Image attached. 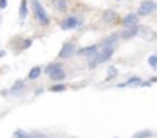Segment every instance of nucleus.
I'll return each instance as SVG.
<instances>
[{
	"instance_id": "obj_1",
	"label": "nucleus",
	"mask_w": 157,
	"mask_h": 138,
	"mask_svg": "<svg viewBox=\"0 0 157 138\" xmlns=\"http://www.w3.org/2000/svg\"><path fill=\"white\" fill-rule=\"evenodd\" d=\"M29 14H33L36 23L42 28H46L52 23L48 9L45 8V5L40 0H29Z\"/></svg>"
},
{
	"instance_id": "obj_2",
	"label": "nucleus",
	"mask_w": 157,
	"mask_h": 138,
	"mask_svg": "<svg viewBox=\"0 0 157 138\" xmlns=\"http://www.w3.org/2000/svg\"><path fill=\"white\" fill-rule=\"evenodd\" d=\"M116 51H117V48H109V46L100 48V46H99V51H97L91 58L86 60L88 69H96V67H99L100 64L108 63V61L113 58V55L116 54Z\"/></svg>"
},
{
	"instance_id": "obj_3",
	"label": "nucleus",
	"mask_w": 157,
	"mask_h": 138,
	"mask_svg": "<svg viewBox=\"0 0 157 138\" xmlns=\"http://www.w3.org/2000/svg\"><path fill=\"white\" fill-rule=\"evenodd\" d=\"M83 25H85V19L74 13L65 14V17L59 22V26L62 31H78L83 28Z\"/></svg>"
},
{
	"instance_id": "obj_4",
	"label": "nucleus",
	"mask_w": 157,
	"mask_h": 138,
	"mask_svg": "<svg viewBox=\"0 0 157 138\" xmlns=\"http://www.w3.org/2000/svg\"><path fill=\"white\" fill-rule=\"evenodd\" d=\"M155 11H157L155 0H142L137 6V9H136V13L140 19H148V17L154 16Z\"/></svg>"
},
{
	"instance_id": "obj_5",
	"label": "nucleus",
	"mask_w": 157,
	"mask_h": 138,
	"mask_svg": "<svg viewBox=\"0 0 157 138\" xmlns=\"http://www.w3.org/2000/svg\"><path fill=\"white\" fill-rule=\"evenodd\" d=\"M75 49H77V45H75L74 42H71V40L65 42V43L62 45L59 54H57V60L65 61V60H69L71 57H75Z\"/></svg>"
},
{
	"instance_id": "obj_6",
	"label": "nucleus",
	"mask_w": 157,
	"mask_h": 138,
	"mask_svg": "<svg viewBox=\"0 0 157 138\" xmlns=\"http://www.w3.org/2000/svg\"><path fill=\"white\" fill-rule=\"evenodd\" d=\"M25 92H26V82H25L23 78L16 80V82L8 88V97H13V98H19V97H22Z\"/></svg>"
},
{
	"instance_id": "obj_7",
	"label": "nucleus",
	"mask_w": 157,
	"mask_h": 138,
	"mask_svg": "<svg viewBox=\"0 0 157 138\" xmlns=\"http://www.w3.org/2000/svg\"><path fill=\"white\" fill-rule=\"evenodd\" d=\"M122 28H129V26H137L140 25V17L137 16L136 11H131V13H126L125 16L119 17V22H117Z\"/></svg>"
},
{
	"instance_id": "obj_8",
	"label": "nucleus",
	"mask_w": 157,
	"mask_h": 138,
	"mask_svg": "<svg viewBox=\"0 0 157 138\" xmlns=\"http://www.w3.org/2000/svg\"><path fill=\"white\" fill-rule=\"evenodd\" d=\"M99 51V45H88V46H80L78 48L77 46V49H75V57H80V58H85V60H88V58H91L96 52Z\"/></svg>"
},
{
	"instance_id": "obj_9",
	"label": "nucleus",
	"mask_w": 157,
	"mask_h": 138,
	"mask_svg": "<svg viewBox=\"0 0 157 138\" xmlns=\"http://www.w3.org/2000/svg\"><path fill=\"white\" fill-rule=\"evenodd\" d=\"M100 20L105 25H116L119 22V13L114 8H106L103 9V13L100 14Z\"/></svg>"
},
{
	"instance_id": "obj_10",
	"label": "nucleus",
	"mask_w": 157,
	"mask_h": 138,
	"mask_svg": "<svg viewBox=\"0 0 157 138\" xmlns=\"http://www.w3.org/2000/svg\"><path fill=\"white\" fill-rule=\"evenodd\" d=\"M51 8L57 14H68L71 9V0H51Z\"/></svg>"
},
{
	"instance_id": "obj_11",
	"label": "nucleus",
	"mask_w": 157,
	"mask_h": 138,
	"mask_svg": "<svg viewBox=\"0 0 157 138\" xmlns=\"http://www.w3.org/2000/svg\"><path fill=\"white\" fill-rule=\"evenodd\" d=\"M119 42H120L119 32H111V34L105 35V37H103L102 40H100L99 46H100V48H103V46H109V48H117Z\"/></svg>"
},
{
	"instance_id": "obj_12",
	"label": "nucleus",
	"mask_w": 157,
	"mask_h": 138,
	"mask_svg": "<svg viewBox=\"0 0 157 138\" xmlns=\"http://www.w3.org/2000/svg\"><path fill=\"white\" fill-rule=\"evenodd\" d=\"M139 34V25L137 26H129V28H122L119 32L120 40H132Z\"/></svg>"
},
{
	"instance_id": "obj_13",
	"label": "nucleus",
	"mask_w": 157,
	"mask_h": 138,
	"mask_svg": "<svg viewBox=\"0 0 157 138\" xmlns=\"http://www.w3.org/2000/svg\"><path fill=\"white\" fill-rule=\"evenodd\" d=\"M29 17V0H20L19 3V22L25 23Z\"/></svg>"
},
{
	"instance_id": "obj_14",
	"label": "nucleus",
	"mask_w": 157,
	"mask_h": 138,
	"mask_svg": "<svg viewBox=\"0 0 157 138\" xmlns=\"http://www.w3.org/2000/svg\"><path fill=\"white\" fill-rule=\"evenodd\" d=\"M66 77H68V74H66V71H65V67H59V69H56V71H52V72L48 74V78H49L52 83L65 82Z\"/></svg>"
},
{
	"instance_id": "obj_15",
	"label": "nucleus",
	"mask_w": 157,
	"mask_h": 138,
	"mask_svg": "<svg viewBox=\"0 0 157 138\" xmlns=\"http://www.w3.org/2000/svg\"><path fill=\"white\" fill-rule=\"evenodd\" d=\"M59 67H63V61H62V60H54V61H49V63H46L45 66H42V72H43L45 75H48L49 72L56 71V69H59Z\"/></svg>"
},
{
	"instance_id": "obj_16",
	"label": "nucleus",
	"mask_w": 157,
	"mask_h": 138,
	"mask_svg": "<svg viewBox=\"0 0 157 138\" xmlns=\"http://www.w3.org/2000/svg\"><path fill=\"white\" fill-rule=\"evenodd\" d=\"M137 37H142V38H145V40H152V38H154V31H152L149 26H142V25H139V34H137Z\"/></svg>"
},
{
	"instance_id": "obj_17",
	"label": "nucleus",
	"mask_w": 157,
	"mask_h": 138,
	"mask_svg": "<svg viewBox=\"0 0 157 138\" xmlns=\"http://www.w3.org/2000/svg\"><path fill=\"white\" fill-rule=\"evenodd\" d=\"M43 72H42V66L40 64H36V66H33L31 69H29V72H28V80L29 82H36V80H39L40 78V75H42Z\"/></svg>"
},
{
	"instance_id": "obj_18",
	"label": "nucleus",
	"mask_w": 157,
	"mask_h": 138,
	"mask_svg": "<svg viewBox=\"0 0 157 138\" xmlns=\"http://www.w3.org/2000/svg\"><path fill=\"white\" fill-rule=\"evenodd\" d=\"M119 77V67L117 66H114V64H109L108 66V69H106V77H105V82L108 83V82H113V80H116Z\"/></svg>"
},
{
	"instance_id": "obj_19",
	"label": "nucleus",
	"mask_w": 157,
	"mask_h": 138,
	"mask_svg": "<svg viewBox=\"0 0 157 138\" xmlns=\"http://www.w3.org/2000/svg\"><path fill=\"white\" fill-rule=\"evenodd\" d=\"M142 77H139V75H131L126 82H125V85H126V88H139L140 86V83H142Z\"/></svg>"
},
{
	"instance_id": "obj_20",
	"label": "nucleus",
	"mask_w": 157,
	"mask_h": 138,
	"mask_svg": "<svg viewBox=\"0 0 157 138\" xmlns=\"http://www.w3.org/2000/svg\"><path fill=\"white\" fill-rule=\"evenodd\" d=\"M33 43H34V40H33L31 37H23V38H20V40H19V51H26V49H29V48L33 46Z\"/></svg>"
},
{
	"instance_id": "obj_21",
	"label": "nucleus",
	"mask_w": 157,
	"mask_h": 138,
	"mask_svg": "<svg viewBox=\"0 0 157 138\" xmlns=\"http://www.w3.org/2000/svg\"><path fill=\"white\" fill-rule=\"evenodd\" d=\"M48 91H49V92H52V94H60V92H65V91H66V85H65L63 82L52 83V85L48 88Z\"/></svg>"
},
{
	"instance_id": "obj_22",
	"label": "nucleus",
	"mask_w": 157,
	"mask_h": 138,
	"mask_svg": "<svg viewBox=\"0 0 157 138\" xmlns=\"http://www.w3.org/2000/svg\"><path fill=\"white\" fill-rule=\"evenodd\" d=\"M152 136H154V132L146 129V130H139V132L132 133L131 138H152Z\"/></svg>"
},
{
	"instance_id": "obj_23",
	"label": "nucleus",
	"mask_w": 157,
	"mask_h": 138,
	"mask_svg": "<svg viewBox=\"0 0 157 138\" xmlns=\"http://www.w3.org/2000/svg\"><path fill=\"white\" fill-rule=\"evenodd\" d=\"M26 138H49L46 133L40 132V130H33V132H28Z\"/></svg>"
},
{
	"instance_id": "obj_24",
	"label": "nucleus",
	"mask_w": 157,
	"mask_h": 138,
	"mask_svg": "<svg viewBox=\"0 0 157 138\" xmlns=\"http://www.w3.org/2000/svg\"><path fill=\"white\" fill-rule=\"evenodd\" d=\"M148 66H149L151 69H157V55H155V54H151V55L148 57Z\"/></svg>"
},
{
	"instance_id": "obj_25",
	"label": "nucleus",
	"mask_w": 157,
	"mask_h": 138,
	"mask_svg": "<svg viewBox=\"0 0 157 138\" xmlns=\"http://www.w3.org/2000/svg\"><path fill=\"white\" fill-rule=\"evenodd\" d=\"M26 135H28V132L23 129H16L13 132V138H26Z\"/></svg>"
},
{
	"instance_id": "obj_26",
	"label": "nucleus",
	"mask_w": 157,
	"mask_h": 138,
	"mask_svg": "<svg viewBox=\"0 0 157 138\" xmlns=\"http://www.w3.org/2000/svg\"><path fill=\"white\" fill-rule=\"evenodd\" d=\"M152 85L149 83V80H142V83H140V86L139 88H151Z\"/></svg>"
},
{
	"instance_id": "obj_27",
	"label": "nucleus",
	"mask_w": 157,
	"mask_h": 138,
	"mask_svg": "<svg viewBox=\"0 0 157 138\" xmlns=\"http://www.w3.org/2000/svg\"><path fill=\"white\" fill-rule=\"evenodd\" d=\"M8 8V0H0V11Z\"/></svg>"
},
{
	"instance_id": "obj_28",
	"label": "nucleus",
	"mask_w": 157,
	"mask_h": 138,
	"mask_svg": "<svg viewBox=\"0 0 157 138\" xmlns=\"http://www.w3.org/2000/svg\"><path fill=\"white\" fill-rule=\"evenodd\" d=\"M43 92H45V88H37V89H34V95H36V97L42 95Z\"/></svg>"
},
{
	"instance_id": "obj_29",
	"label": "nucleus",
	"mask_w": 157,
	"mask_h": 138,
	"mask_svg": "<svg viewBox=\"0 0 157 138\" xmlns=\"http://www.w3.org/2000/svg\"><path fill=\"white\" fill-rule=\"evenodd\" d=\"M6 54H8V52H6V49H0V58H5V57H6Z\"/></svg>"
},
{
	"instance_id": "obj_30",
	"label": "nucleus",
	"mask_w": 157,
	"mask_h": 138,
	"mask_svg": "<svg viewBox=\"0 0 157 138\" xmlns=\"http://www.w3.org/2000/svg\"><path fill=\"white\" fill-rule=\"evenodd\" d=\"M0 95H2V97H8V89H0Z\"/></svg>"
},
{
	"instance_id": "obj_31",
	"label": "nucleus",
	"mask_w": 157,
	"mask_h": 138,
	"mask_svg": "<svg viewBox=\"0 0 157 138\" xmlns=\"http://www.w3.org/2000/svg\"><path fill=\"white\" fill-rule=\"evenodd\" d=\"M116 88H117V89H123V88H126V85H125V82H123V83H117Z\"/></svg>"
},
{
	"instance_id": "obj_32",
	"label": "nucleus",
	"mask_w": 157,
	"mask_h": 138,
	"mask_svg": "<svg viewBox=\"0 0 157 138\" xmlns=\"http://www.w3.org/2000/svg\"><path fill=\"white\" fill-rule=\"evenodd\" d=\"M155 82H157V77H154V75H152V77L149 78V83H151V85H154Z\"/></svg>"
},
{
	"instance_id": "obj_33",
	"label": "nucleus",
	"mask_w": 157,
	"mask_h": 138,
	"mask_svg": "<svg viewBox=\"0 0 157 138\" xmlns=\"http://www.w3.org/2000/svg\"><path fill=\"white\" fill-rule=\"evenodd\" d=\"M114 2H123V0H114Z\"/></svg>"
},
{
	"instance_id": "obj_34",
	"label": "nucleus",
	"mask_w": 157,
	"mask_h": 138,
	"mask_svg": "<svg viewBox=\"0 0 157 138\" xmlns=\"http://www.w3.org/2000/svg\"><path fill=\"white\" fill-rule=\"evenodd\" d=\"M0 25H2V16H0Z\"/></svg>"
},
{
	"instance_id": "obj_35",
	"label": "nucleus",
	"mask_w": 157,
	"mask_h": 138,
	"mask_svg": "<svg viewBox=\"0 0 157 138\" xmlns=\"http://www.w3.org/2000/svg\"><path fill=\"white\" fill-rule=\"evenodd\" d=\"M114 138H117V136H114Z\"/></svg>"
}]
</instances>
